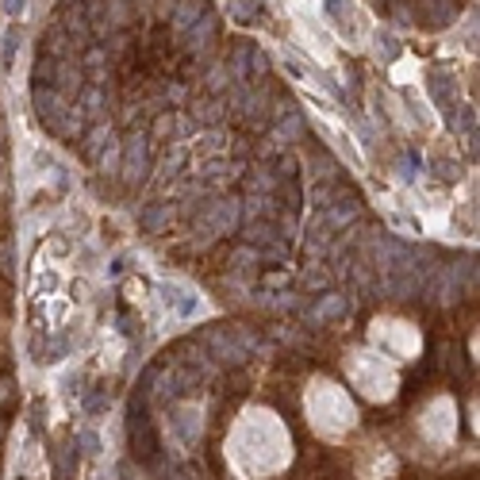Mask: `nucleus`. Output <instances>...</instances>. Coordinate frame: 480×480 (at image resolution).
Listing matches in <instances>:
<instances>
[{
    "label": "nucleus",
    "instance_id": "f257e3e1",
    "mask_svg": "<svg viewBox=\"0 0 480 480\" xmlns=\"http://www.w3.org/2000/svg\"><path fill=\"white\" fill-rule=\"evenodd\" d=\"M147 170H150V139L131 135L127 139V150H123V181L127 185H142Z\"/></svg>",
    "mask_w": 480,
    "mask_h": 480
},
{
    "label": "nucleus",
    "instance_id": "f03ea898",
    "mask_svg": "<svg viewBox=\"0 0 480 480\" xmlns=\"http://www.w3.org/2000/svg\"><path fill=\"white\" fill-rule=\"evenodd\" d=\"M239 215H242L239 200H215V204L204 212V223H212L215 235H231V231L239 227Z\"/></svg>",
    "mask_w": 480,
    "mask_h": 480
},
{
    "label": "nucleus",
    "instance_id": "7ed1b4c3",
    "mask_svg": "<svg viewBox=\"0 0 480 480\" xmlns=\"http://www.w3.org/2000/svg\"><path fill=\"white\" fill-rule=\"evenodd\" d=\"M35 112L43 115V123H46V127H55L62 115H70V100H66V97H58L55 88L38 85V88H35Z\"/></svg>",
    "mask_w": 480,
    "mask_h": 480
},
{
    "label": "nucleus",
    "instance_id": "20e7f679",
    "mask_svg": "<svg viewBox=\"0 0 480 480\" xmlns=\"http://www.w3.org/2000/svg\"><path fill=\"white\" fill-rule=\"evenodd\" d=\"M200 8H204V0H181L177 12H173V31H177V35H189V31L204 20Z\"/></svg>",
    "mask_w": 480,
    "mask_h": 480
},
{
    "label": "nucleus",
    "instance_id": "39448f33",
    "mask_svg": "<svg viewBox=\"0 0 480 480\" xmlns=\"http://www.w3.org/2000/svg\"><path fill=\"white\" fill-rule=\"evenodd\" d=\"M231 16L242 20V23H254L262 16V0H231Z\"/></svg>",
    "mask_w": 480,
    "mask_h": 480
},
{
    "label": "nucleus",
    "instance_id": "423d86ee",
    "mask_svg": "<svg viewBox=\"0 0 480 480\" xmlns=\"http://www.w3.org/2000/svg\"><path fill=\"white\" fill-rule=\"evenodd\" d=\"M223 112H227V104H223V100H207V104H200V108L192 112V115H197L200 123H207V127H212V123H219V120H223Z\"/></svg>",
    "mask_w": 480,
    "mask_h": 480
},
{
    "label": "nucleus",
    "instance_id": "0eeeda50",
    "mask_svg": "<svg viewBox=\"0 0 480 480\" xmlns=\"http://www.w3.org/2000/svg\"><path fill=\"white\" fill-rule=\"evenodd\" d=\"M165 219H170V207H165V204H154L150 212L142 215V223H147V231H162Z\"/></svg>",
    "mask_w": 480,
    "mask_h": 480
},
{
    "label": "nucleus",
    "instance_id": "6e6552de",
    "mask_svg": "<svg viewBox=\"0 0 480 480\" xmlns=\"http://www.w3.org/2000/svg\"><path fill=\"white\" fill-rule=\"evenodd\" d=\"M16 46H20V31H12V35L4 38V62L16 58Z\"/></svg>",
    "mask_w": 480,
    "mask_h": 480
},
{
    "label": "nucleus",
    "instance_id": "1a4fd4ad",
    "mask_svg": "<svg viewBox=\"0 0 480 480\" xmlns=\"http://www.w3.org/2000/svg\"><path fill=\"white\" fill-rule=\"evenodd\" d=\"M23 4H28V0H4V12L12 20H20L23 16Z\"/></svg>",
    "mask_w": 480,
    "mask_h": 480
},
{
    "label": "nucleus",
    "instance_id": "9d476101",
    "mask_svg": "<svg viewBox=\"0 0 480 480\" xmlns=\"http://www.w3.org/2000/svg\"><path fill=\"white\" fill-rule=\"evenodd\" d=\"M227 77H231V73H227L223 66H219V70H212V81H207V85H212V88H215V93H219V88H223V85H227Z\"/></svg>",
    "mask_w": 480,
    "mask_h": 480
},
{
    "label": "nucleus",
    "instance_id": "9b49d317",
    "mask_svg": "<svg viewBox=\"0 0 480 480\" xmlns=\"http://www.w3.org/2000/svg\"><path fill=\"white\" fill-rule=\"evenodd\" d=\"M323 8H327V12H339V8H342V0H323Z\"/></svg>",
    "mask_w": 480,
    "mask_h": 480
}]
</instances>
